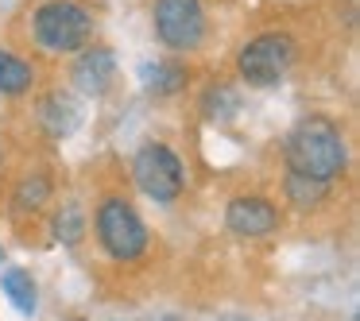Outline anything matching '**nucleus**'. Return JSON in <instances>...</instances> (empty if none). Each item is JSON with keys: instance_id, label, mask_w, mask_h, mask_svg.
Returning <instances> with one entry per match:
<instances>
[{"instance_id": "obj_1", "label": "nucleus", "mask_w": 360, "mask_h": 321, "mask_svg": "<svg viewBox=\"0 0 360 321\" xmlns=\"http://www.w3.org/2000/svg\"><path fill=\"white\" fill-rule=\"evenodd\" d=\"M287 166L310 178L333 182L337 174H345L349 166V148L345 136L333 120L326 117H306L295 124V132L287 136Z\"/></svg>"}, {"instance_id": "obj_2", "label": "nucleus", "mask_w": 360, "mask_h": 321, "mask_svg": "<svg viewBox=\"0 0 360 321\" xmlns=\"http://www.w3.org/2000/svg\"><path fill=\"white\" fill-rule=\"evenodd\" d=\"M32 32H35V43L43 51H51V55H70V51H82L89 43L94 20L74 0H47L43 8H35Z\"/></svg>"}, {"instance_id": "obj_3", "label": "nucleus", "mask_w": 360, "mask_h": 321, "mask_svg": "<svg viewBox=\"0 0 360 321\" xmlns=\"http://www.w3.org/2000/svg\"><path fill=\"white\" fill-rule=\"evenodd\" d=\"M295 39L287 32H267V35H256L252 43H244L240 55H236V70L248 86L256 89H267V86H279L287 78V70L295 66Z\"/></svg>"}, {"instance_id": "obj_4", "label": "nucleus", "mask_w": 360, "mask_h": 321, "mask_svg": "<svg viewBox=\"0 0 360 321\" xmlns=\"http://www.w3.org/2000/svg\"><path fill=\"white\" fill-rule=\"evenodd\" d=\"M97 240L117 263H132V259H140L148 251V225L128 202L109 197L97 209Z\"/></svg>"}, {"instance_id": "obj_5", "label": "nucleus", "mask_w": 360, "mask_h": 321, "mask_svg": "<svg viewBox=\"0 0 360 321\" xmlns=\"http://www.w3.org/2000/svg\"><path fill=\"white\" fill-rule=\"evenodd\" d=\"M132 178L151 202L167 205L182 194V178H186V174H182V163L171 148L148 143V148H140V155H136V163H132Z\"/></svg>"}, {"instance_id": "obj_6", "label": "nucleus", "mask_w": 360, "mask_h": 321, "mask_svg": "<svg viewBox=\"0 0 360 321\" xmlns=\"http://www.w3.org/2000/svg\"><path fill=\"white\" fill-rule=\"evenodd\" d=\"M155 35L174 51H194L205 35V12L198 0H155Z\"/></svg>"}, {"instance_id": "obj_7", "label": "nucleus", "mask_w": 360, "mask_h": 321, "mask_svg": "<svg viewBox=\"0 0 360 321\" xmlns=\"http://www.w3.org/2000/svg\"><path fill=\"white\" fill-rule=\"evenodd\" d=\"M229 228L236 236H248V240H259V236H271L279 228V209H275L267 197H256V194H240L229 202V213H225Z\"/></svg>"}, {"instance_id": "obj_8", "label": "nucleus", "mask_w": 360, "mask_h": 321, "mask_svg": "<svg viewBox=\"0 0 360 321\" xmlns=\"http://www.w3.org/2000/svg\"><path fill=\"white\" fill-rule=\"evenodd\" d=\"M74 86L82 89L86 97H105L112 86V78H117V58H112L109 47H94L86 51V55L74 63Z\"/></svg>"}, {"instance_id": "obj_9", "label": "nucleus", "mask_w": 360, "mask_h": 321, "mask_svg": "<svg viewBox=\"0 0 360 321\" xmlns=\"http://www.w3.org/2000/svg\"><path fill=\"white\" fill-rule=\"evenodd\" d=\"M39 117H43V128H47L51 136H70L74 128H78V105L63 93H51L47 101H43Z\"/></svg>"}, {"instance_id": "obj_10", "label": "nucleus", "mask_w": 360, "mask_h": 321, "mask_svg": "<svg viewBox=\"0 0 360 321\" xmlns=\"http://www.w3.org/2000/svg\"><path fill=\"white\" fill-rule=\"evenodd\" d=\"M0 290L12 298V306H16L20 313H35V282L27 271H20V267H8V271L0 275Z\"/></svg>"}, {"instance_id": "obj_11", "label": "nucleus", "mask_w": 360, "mask_h": 321, "mask_svg": "<svg viewBox=\"0 0 360 321\" xmlns=\"http://www.w3.org/2000/svg\"><path fill=\"white\" fill-rule=\"evenodd\" d=\"M326 194H329V182L310 178V174H298V171L287 174V197H290V205H298V209H314L318 202H326Z\"/></svg>"}, {"instance_id": "obj_12", "label": "nucleus", "mask_w": 360, "mask_h": 321, "mask_svg": "<svg viewBox=\"0 0 360 321\" xmlns=\"http://www.w3.org/2000/svg\"><path fill=\"white\" fill-rule=\"evenodd\" d=\"M35 81V70L24 63V58L8 55V51H0V93H27Z\"/></svg>"}, {"instance_id": "obj_13", "label": "nucleus", "mask_w": 360, "mask_h": 321, "mask_svg": "<svg viewBox=\"0 0 360 321\" xmlns=\"http://www.w3.org/2000/svg\"><path fill=\"white\" fill-rule=\"evenodd\" d=\"M143 89L155 97H167L174 93V89H182V81H186V70H182L179 63H155V66H143Z\"/></svg>"}, {"instance_id": "obj_14", "label": "nucleus", "mask_w": 360, "mask_h": 321, "mask_svg": "<svg viewBox=\"0 0 360 321\" xmlns=\"http://www.w3.org/2000/svg\"><path fill=\"white\" fill-rule=\"evenodd\" d=\"M47 197H51L47 174H27V178L20 182V190H16V209L35 213V209H43V205H47Z\"/></svg>"}, {"instance_id": "obj_15", "label": "nucleus", "mask_w": 360, "mask_h": 321, "mask_svg": "<svg viewBox=\"0 0 360 321\" xmlns=\"http://www.w3.org/2000/svg\"><path fill=\"white\" fill-rule=\"evenodd\" d=\"M55 236L63 244H78L82 236H86V213L78 209V205H63L55 217Z\"/></svg>"}]
</instances>
